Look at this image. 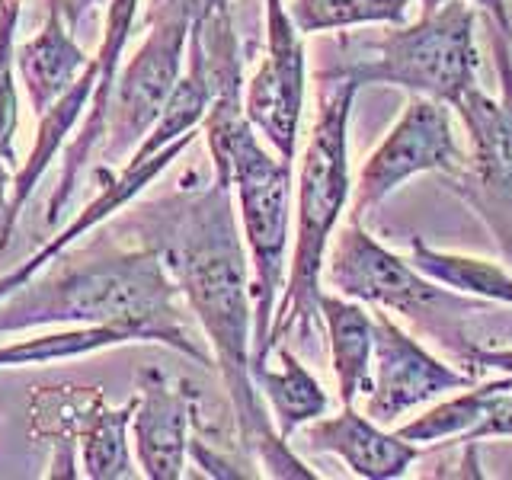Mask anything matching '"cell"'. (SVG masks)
<instances>
[{
	"label": "cell",
	"mask_w": 512,
	"mask_h": 480,
	"mask_svg": "<svg viewBox=\"0 0 512 480\" xmlns=\"http://www.w3.org/2000/svg\"><path fill=\"white\" fill-rule=\"evenodd\" d=\"M503 391H512V375L493 378L487 384H471L461 394L442 400L439 407L426 410L423 416H413L397 432L407 442H439V439H455L468 436V432L484 420V413Z\"/></svg>",
	"instance_id": "obj_22"
},
{
	"label": "cell",
	"mask_w": 512,
	"mask_h": 480,
	"mask_svg": "<svg viewBox=\"0 0 512 480\" xmlns=\"http://www.w3.org/2000/svg\"><path fill=\"white\" fill-rule=\"evenodd\" d=\"M144 343L138 330L116 327V324H74L71 330L45 333L36 340H16L10 346H0V368H20V365H48V362H71L93 356L100 349Z\"/></svg>",
	"instance_id": "obj_20"
},
{
	"label": "cell",
	"mask_w": 512,
	"mask_h": 480,
	"mask_svg": "<svg viewBox=\"0 0 512 480\" xmlns=\"http://www.w3.org/2000/svg\"><path fill=\"white\" fill-rule=\"evenodd\" d=\"M272 352L279 356V368H269V362L256 365L253 381L269 404L272 423H276L279 436L288 442L301 426L320 420V416L327 413L330 400H327V391L320 388V381L288 352V346H276Z\"/></svg>",
	"instance_id": "obj_18"
},
{
	"label": "cell",
	"mask_w": 512,
	"mask_h": 480,
	"mask_svg": "<svg viewBox=\"0 0 512 480\" xmlns=\"http://www.w3.org/2000/svg\"><path fill=\"white\" fill-rule=\"evenodd\" d=\"M480 439H512V391H503L496 397L490 410L484 413V420L461 442H480Z\"/></svg>",
	"instance_id": "obj_25"
},
{
	"label": "cell",
	"mask_w": 512,
	"mask_h": 480,
	"mask_svg": "<svg viewBox=\"0 0 512 480\" xmlns=\"http://www.w3.org/2000/svg\"><path fill=\"white\" fill-rule=\"evenodd\" d=\"M244 109L256 132L292 164L304 109V45L282 0H266V58L244 90Z\"/></svg>",
	"instance_id": "obj_8"
},
{
	"label": "cell",
	"mask_w": 512,
	"mask_h": 480,
	"mask_svg": "<svg viewBox=\"0 0 512 480\" xmlns=\"http://www.w3.org/2000/svg\"><path fill=\"white\" fill-rule=\"evenodd\" d=\"M320 109L311 141L301 157L298 208H295V250L292 269L276 308L269 349L285 346L292 336L311 340L320 330V269L327 260L330 237L349 202V112L359 84L349 77H324Z\"/></svg>",
	"instance_id": "obj_3"
},
{
	"label": "cell",
	"mask_w": 512,
	"mask_h": 480,
	"mask_svg": "<svg viewBox=\"0 0 512 480\" xmlns=\"http://www.w3.org/2000/svg\"><path fill=\"white\" fill-rule=\"evenodd\" d=\"M471 384H477L471 372H455L452 365L426 352L410 333L394 324L388 308L375 311V352L365 416H372L381 426H391L397 416L426 404V400L448 391H464Z\"/></svg>",
	"instance_id": "obj_9"
},
{
	"label": "cell",
	"mask_w": 512,
	"mask_h": 480,
	"mask_svg": "<svg viewBox=\"0 0 512 480\" xmlns=\"http://www.w3.org/2000/svg\"><path fill=\"white\" fill-rule=\"evenodd\" d=\"M231 13V0H199V16Z\"/></svg>",
	"instance_id": "obj_29"
},
{
	"label": "cell",
	"mask_w": 512,
	"mask_h": 480,
	"mask_svg": "<svg viewBox=\"0 0 512 480\" xmlns=\"http://www.w3.org/2000/svg\"><path fill=\"white\" fill-rule=\"evenodd\" d=\"M93 93H96V61H90V68L80 74L74 84L39 116L36 144H32L26 164L13 176V208H16V215L23 212V205L29 202L32 192H36V186L45 176L48 164L55 160V154L61 148H68V138L77 128V122H84L87 109L93 103Z\"/></svg>",
	"instance_id": "obj_17"
},
{
	"label": "cell",
	"mask_w": 512,
	"mask_h": 480,
	"mask_svg": "<svg viewBox=\"0 0 512 480\" xmlns=\"http://www.w3.org/2000/svg\"><path fill=\"white\" fill-rule=\"evenodd\" d=\"M196 416V394L148 365L138 372V407L132 416L135 458L148 480H180L189 455V429Z\"/></svg>",
	"instance_id": "obj_10"
},
{
	"label": "cell",
	"mask_w": 512,
	"mask_h": 480,
	"mask_svg": "<svg viewBox=\"0 0 512 480\" xmlns=\"http://www.w3.org/2000/svg\"><path fill=\"white\" fill-rule=\"evenodd\" d=\"M231 186L212 183L186 199L148 205L154 218L148 244H154L180 282L186 308L196 314L202 333L212 343V359L231 397L240 445L263 464L269 477L317 480L279 436L272 413L253 381V292L250 256L240 244Z\"/></svg>",
	"instance_id": "obj_1"
},
{
	"label": "cell",
	"mask_w": 512,
	"mask_h": 480,
	"mask_svg": "<svg viewBox=\"0 0 512 480\" xmlns=\"http://www.w3.org/2000/svg\"><path fill=\"white\" fill-rule=\"evenodd\" d=\"M477 13L468 0H442L436 10H423L413 26H394L384 39L365 45L362 55H349L336 68L317 71L324 77H349L356 84H394L407 93L429 96L458 106L461 96L477 87Z\"/></svg>",
	"instance_id": "obj_4"
},
{
	"label": "cell",
	"mask_w": 512,
	"mask_h": 480,
	"mask_svg": "<svg viewBox=\"0 0 512 480\" xmlns=\"http://www.w3.org/2000/svg\"><path fill=\"white\" fill-rule=\"evenodd\" d=\"M199 0H157L151 29L132 61L119 68L116 87L109 96L106 135L100 144L103 164H119L135 151L157 122L160 109L170 100L176 80L183 77L189 32L196 23Z\"/></svg>",
	"instance_id": "obj_5"
},
{
	"label": "cell",
	"mask_w": 512,
	"mask_h": 480,
	"mask_svg": "<svg viewBox=\"0 0 512 480\" xmlns=\"http://www.w3.org/2000/svg\"><path fill=\"white\" fill-rule=\"evenodd\" d=\"M410 263L420 272H426L429 279L455 288L461 295L503 301L512 308V276L500 263L477 260V256H464V253H445L429 247L420 237L410 240Z\"/></svg>",
	"instance_id": "obj_21"
},
{
	"label": "cell",
	"mask_w": 512,
	"mask_h": 480,
	"mask_svg": "<svg viewBox=\"0 0 512 480\" xmlns=\"http://www.w3.org/2000/svg\"><path fill=\"white\" fill-rule=\"evenodd\" d=\"M304 439L314 452L336 455L352 474L365 480H397L420 458L416 442H407L400 432L381 429V423L359 413L352 404L327 420L308 423Z\"/></svg>",
	"instance_id": "obj_14"
},
{
	"label": "cell",
	"mask_w": 512,
	"mask_h": 480,
	"mask_svg": "<svg viewBox=\"0 0 512 480\" xmlns=\"http://www.w3.org/2000/svg\"><path fill=\"white\" fill-rule=\"evenodd\" d=\"M330 282L340 288V295L407 314L423 330H432L436 320L445 317L455 320L468 314H484L480 301L452 295L448 285L429 279L413 263L384 250L359 221H349L336 234L330 253Z\"/></svg>",
	"instance_id": "obj_6"
},
{
	"label": "cell",
	"mask_w": 512,
	"mask_h": 480,
	"mask_svg": "<svg viewBox=\"0 0 512 480\" xmlns=\"http://www.w3.org/2000/svg\"><path fill=\"white\" fill-rule=\"evenodd\" d=\"M16 125H20V77L16 71H7L0 77V154L16 164Z\"/></svg>",
	"instance_id": "obj_24"
},
{
	"label": "cell",
	"mask_w": 512,
	"mask_h": 480,
	"mask_svg": "<svg viewBox=\"0 0 512 480\" xmlns=\"http://www.w3.org/2000/svg\"><path fill=\"white\" fill-rule=\"evenodd\" d=\"M423 10H436L442 0H420ZM468 4L480 7L490 13V23H496V29L503 32V36L512 42V23H509V10H506V0H468Z\"/></svg>",
	"instance_id": "obj_28"
},
{
	"label": "cell",
	"mask_w": 512,
	"mask_h": 480,
	"mask_svg": "<svg viewBox=\"0 0 512 480\" xmlns=\"http://www.w3.org/2000/svg\"><path fill=\"white\" fill-rule=\"evenodd\" d=\"M464 164V151L455 141L448 103L410 93L404 116L397 119L384 141L362 164V173L352 192L349 221H362L375 205L407 183L416 173H452Z\"/></svg>",
	"instance_id": "obj_7"
},
{
	"label": "cell",
	"mask_w": 512,
	"mask_h": 480,
	"mask_svg": "<svg viewBox=\"0 0 512 480\" xmlns=\"http://www.w3.org/2000/svg\"><path fill=\"white\" fill-rule=\"evenodd\" d=\"M464 365H471V375L480 372H500L512 375V349H480V346H464L461 349Z\"/></svg>",
	"instance_id": "obj_27"
},
{
	"label": "cell",
	"mask_w": 512,
	"mask_h": 480,
	"mask_svg": "<svg viewBox=\"0 0 512 480\" xmlns=\"http://www.w3.org/2000/svg\"><path fill=\"white\" fill-rule=\"evenodd\" d=\"M468 128L471 151L464 154V164L445 173L448 186L484 218L490 234L500 240L506 260L512 263V157L496 144L490 125L474 100V87L461 96L455 106Z\"/></svg>",
	"instance_id": "obj_11"
},
{
	"label": "cell",
	"mask_w": 512,
	"mask_h": 480,
	"mask_svg": "<svg viewBox=\"0 0 512 480\" xmlns=\"http://www.w3.org/2000/svg\"><path fill=\"white\" fill-rule=\"evenodd\" d=\"M135 407L138 394L122 407H109L106 397H100L80 416V468L90 480H128L138 474L132 452H128V426H132Z\"/></svg>",
	"instance_id": "obj_19"
},
{
	"label": "cell",
	"mask_w": 512,
	"mask_h": 480,
	"mask_svg": "<svg viewBox=\"0 0 512 480\" xmlns=\"http://www.w3.org/2000/svg\"><path fill=\"white\" fill-rule=\"evenodd\" d=\"M199 132H189L183 138H176L173 144H167L164 151H157L151 157H144V160H125V167L119 173H103V189H100V196H96L90 205H84V212H77V218L64 228L61 234H55L42 250H36L29 256V260L23 266H16L10 269L7 276H0V298H7L10 292H16V288H23L32 276H39L42 269L52 266L58 256L68 250L74 240H80L87 231H93L96 224H103L106 218H112L119 212L122 205L132 202L138 192L144 186H151L160 173H164L176 157H180L192 141H196Z\"/></svg>",
	"instance_id": "obj_13"
},
{
	"label": "cell",
	"mask_w": 512,
	"mask_h": 480,
	"mask_svg": "<svg viewBox=\"0 0 512 480\" xmlns=\"http://www.w3.org/2000/svg\"><path fill=\"white\" fill-rule=\"evenodd\" d=\"M16 170H20V167L0 154V250L10 247L16 218H20V215H16V208H13V176H16Z\"/></svg>",
	"instance_id": "obj_26"
},
{
	"label": "cell",
	"mask_w": 512,
	"mask_h": 480,
	"mask_svg": "<svg viewBox=\"0 0 512 480\" xmlns=\"http://www.w3.org/2000/svg\"><path fill=\"white\" fill-rule=\"evenodd\" d=\"M410 4L413 0H292L288 16L301 36H314V32L368 23L404 26Z\"/></svg>",
	"instance_id": "obj_23"
},
{
	"label": "cell",
	"mask_w": 512,
	"mask_h": 480,
	"mask_svg": "<svg viewBox=\"0 0 512 480\" xmlns=\"http://www.w3.org/2000/svg\"><path fill=\"white\" fill-rule=\"evenodd\" d=\"M135 13H138V0H106V32H103L100 52L93 55L96 93H93V103L87 109L84 122L77 128V135L68 141V148H64V167L58 176V189L52 192V199H48V215H45L48 224H58L61 215L68 212V205L77 192V183H80V173L87 170L90 157L100 151V144H103L109 96H112V87H116V77L122 68L125 42L135 29Z\"/></svg>",
	"instance_id": "obj_12"
},
{
	"label": "cell",
	"mask_w": 512,
	"mask_h": 480,
	"mask_svg": "<svg viewBox=\"0 0 512 480\" xmlns=\"http://www.w3.org/2000/svg\"><path fill=\"white\" fill-rule=\"evenodd\" d=\"M90 61L93 58L77 45L68 23H64V7L52 0L45 26L26 45H16V77L26 90L29 109L42 116L90 68Z\"/></svg>",
	"instance_id": "obj_15"
},
{
	"label": "cell",
	"mask_w": 512,
	"mask_h": 480,
	"mask_svg": "<svg viewBox=\"0 0 512 480\" xmlns=\"http://www.w3.org/2000/svg\"><path fill=\"white\" fill-rule=\"evenodd\" d=\"M180 298V282L154 244L87 253L0 298V333L45 324H116L138 330L144 343L170 346L202 365L212 362L189 330Z\"/></svg>",
	"instance_id": "obj_2"
},
{
	"label": "cell",
	"mask_w": 512,
	"mask_h": 480,
	"mask_svg": "<svg viewBox=\"0 0 512 480\" xmlns=\"http://www.w3.org/2000/svg\"><path fill=\"white\" fill-rule=\"evenodd\" d=\"M320 317L327 327L333 375L340 384L343 407L356 404V397L368 391L372 378V352H375V314H368L356 298L346 301L340 295L320 292Z\"/></svg>",
	"instance_id": "obj_16"
}]
</instances>
